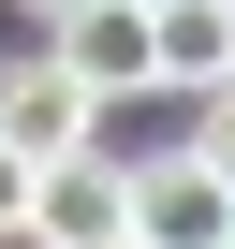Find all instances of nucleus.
<instances>
[{
	"label": "nucleus",
	"instance_id": "obj_1",
	"mask_svg": "<svg viewBox=\"0 0 235 249\" xmlns=\"http://www.w3.org/2000/svg\"><path fill=\"white\" fill-rule=\"evenodd\" d=\"M118 234L133 249H220L235 234V191L206 147H162V161H118Z\"/></svg>",
	"mask_w": 235,
	"mask_h": 249
},
{
	"label": "nucleus",
	"instance_id": "obj_2",
	"mask_svg": "<svg viewBox=\"0 0 235 249\" xmlns=\"http://www.w3.org/2000/svg\"><path fill=\"white\" fill-rule=\"evenodd\" d=\"M0 147H15V161H74V147H103V88H88L59 44H30L15 73H0Z\"/></svg>",
	"mask_w": 235,
	"mask_h": 249
},
{
	"label": "nucleus",
	"instance_id": "obj_3",
	"mask_svg": "<svg viewBox=\"0 0 235 249\" xmlns=\"http://www.w3.org/2000/svg\"><path fill=\"white\" fill-rule=\"evenodd\" d=\"M235 73V0H147V88H220Z\"/></svg>",
	"mask_w": 235,
	"mask_h": 249
},
{
	"label": "nucleus",
	"instance_id": "obj_4",
	"mask_svg": "<svg viewBox=\"0 0 235 249\" xmlns=\"http://www.w3.org/2000/svg\"><path fill=\"white\" fill-rule=\"evenodd\" d=\"M44 44L118 103V88H147V0H88V15H74V30H44Z\"/></svg>",
	"mask_w": 235,
	"mask_h": 249
},
{
	"label": "nucleus",
	"instance_id": "obj_5",
	"mask_svg": "<svg viewBox=\"0 0 235 249\" xmlns=\"http://www.w3.org/2000/svg\"><path fill=\"white\" fill-rule=\"evenodd\" d=\"M191 103H206V132H191V147H206V161H220V191H235V73H220V88H191Z\"/></svg>",
	"mask_w": 235,
	"mask_h": 249
},
{
	"label": "nucleus",
	"instance_id": "obj_6",
	"mask_svg": "<svg viewBox=\"0 0 235 249\" xmlns=\"http://www.w3.org/2000/svg\"><path fill=\"white\" fill-rule=\"evenodd\" d=\"M15 220H30V161L0 147V234H15Z\"/></svg>",
	"mask_w": 235,
	"mask_h": 249
},
{
	"label": "nucleus",
	"instance_id": "obj_7",
	"mask_svg": "<svg viewBox=\"0 0 235 249\" xmlns=\"http://www.w3.org/2000/svg\"><path fill=\"white\" fill-rule=\"evenodd\" d=\"M74 15H88V0H30V30H74Z\"/></svg>",
	"mask_w": 235,
	"mask_h": 249
},
{
	"label": "nucleus",
	"instance_id": "obj_8",
	"mask_svg": "<svg viewBox=\"0 0 235 249\" xmlns=\"http://www.w3.org/2000/svg\"><path fill=\"white\" fill-rule=\"evenodd\" d=\"M103 249H133V234H103Z\"/></svg>",
	"mask_w": 235,
	"mask_h": 249
},
{
	"label": "nucleus",
	"instance_id": "obj_9",
	"mask_svg": "<svg viewBox=\"0 0 235 249\" xmlns=\"http://www.w3.org/2000/svg\"><path fill=\"white\" fill-rule=\"evenodd\" d=\"M220 249H235V234H220Z\"/></svg>",
	"mask_w": 235,
	"mask_h": 249
}]
</instances>
